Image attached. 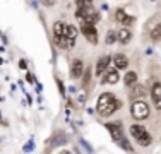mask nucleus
<instances>
[{
	"label": "nucleus",
	"mask_w": 161,
	"mask_h": 154,
	"mask_svg": "<svg viewBox=\"0 0 161 154\" xmlns=\"http://www.w3.org/2000/svg\"><path fill=\"white\" fill-rule=\"evenodd\" d=\"M130 134H132V137L137 140V144H139V146H142V147L151 146L153 137H151V134H149L142 125H132V127H130Z\"/></svg>",
	"instance_id": "2"
},
{
	"label": "nucleus",
	"mask_w": 161,
	"mask_h": 154,
	"mask_svg": "<svg viewBox=\"0 0 161 154\" xmlns=\"http://www.w3.org/2000/svg\"><path fill=\"white\" fill-rule=\"evenodd\" d=\"M80 31H82V34L86 36V40L89 41V43H98V31L94 28L93 22H86L82 21V24H80Z\"/></svg>",
	"instance_id": "5"
},
{
	"label": "nucleus",
	"mask_w": 161,
	"mask_h": 154,
	"mask_svg": "<svg viewBox=\"0 0 161 154\" xmlns=\"http://www.w3.org/2000/svg\"><path fill=\"white\" fill-rule=\"evenodd\" d=\"M118 77H120V75H118L117 70H113V69H106L103 82H106V84H117L118 82Z\"/></svg>",
	"instance_id": "12"
},
{
	"label": "nucleus",
	"mask_w": 161,
	"mask_h": 154,
	"mask_svg": "<svg viewBox=\"0 0 161 154\" xmlns=\"http://www.w3.org/2000/svg\"><path fill=\"white\" fill-rule=\"evenodd\" d=\"M115 41H117V33H115V31H108V34H106V43L112 45Z\"/></svg>",
	"instance_id": "18"
},
{
	"label": "nucleus",
	"mask_w": 161,
	"mask_h": 154,
	"mask_svg": "<svg viewBox=\"0 0 161 154\" xmlns=\"http://www.w3.org/2000/svg\"><path fill=\"white\" fill-rule=\"evenodd\" d=\"M77 17L82 19V21H86V22H93V24H96V21L99 19V14L96 12V9H94L93 5H86V7H79Z\"/></svg>",
	"instance_id": "4"
},
{
	"label": "nucleus",
	"mask_w": 161,
	"mask_h": 154,
	"mask_svg": "<svg viewBox=\"0 0 161 154\" xmlns=\"http://www.w3.org/2000/svg\"><path fill=\"white\" fill-rule=\"evenodd\" d=\"M41 3H43V5H47V7H52L53 3H55V0H40Z\"/></svg>",
	"instance_id": "20"
},
{
	"label": "nucleus",
	"mask_w": 161,
	"mask_h": 154,
	"mask_svg": "<svg viewBox=\"0 0 161 154\" xmlns=\"http://www.w3.org/2000/svg\"><path fill=\"white\" fill-rule=\"evenodd\" d=\"M151 98H153V105L156 106V110H161V84L154 82L151 87Z\"/></svg>",
	"instance_id": "7"
},
{
	"label": "nucleus",
	"mask_w": 161,
	"mask_h": 154,
	"mask_svg": "<svg viewBox=\"0 0 161 154\" xmlns=\"http://www.w3.org/2000/svg\"><path fill=\"white\" fill-rule=\"evenodd\" d=\"M115 19H117V22H120V24H124V26H132L134 22H136V19H134L132 15H129L124 9H118L117 12H115Z\"/></svg>",
	"instance_id": "6"
},
{
	"label": "nucleus",
	"mask_w": 161,
	"mask_h": 154,
	"mask_svg": "<svg viewBox=\"0 0 161 154\" xmlns=\"http://www.w3.org/2000/svg\"><path fill=\"white\" fill-rule=\"evenodd\" d=\"M82 72H84V63L80 60H74L72 62V67H70V75L74 79H79L82 77Z\"/></svg>",
	"instance_id": "10"
},
{
	"label": "nucleus",
	"mask_w": 161,
	"mask_h": 154,
	"mask_svg": "<svg viewBox=\"0 0 161 154\" xmlns=\"http://www.w3.org/2000/svg\"><path fill=\"white\" fill-rule=\"evenodd\" d=\"M113 63H115V67L117 69H127V65H129V58L125 55H122V53H117V55H113Z\"/></svg>",
	"instance_id": "13"
},
{
	"label": "nucleus",
	"mask_w": 161,
	"mask_h": 154,
	"mask_svg": "<svg viewBox=\"0 0 161 154\" xmlns=\"http://www.w3.org/2000/svg\"><path fill=\"white\" fill-rule=\"evenodd\" d=\"M146 94V89L142 86H137V87H134V91H132V96L134 98H139V96H144Z\"/></svg>",
	"instance_id": "17"
},
{
	"label": "nucleus",
	"mask_w": 161,
	"mask_h": 154,
	"mask_svg": "<svg viewBox=\"0 0 161 154\" xmlns=\"http://www.w3.org/2000/svg\"><path fill=\"white\" fill-rule=\"evenodd\" d=\"M130 113L136 120H146L149 117V105L146 101H141V99H136L130 106Z\"/></svg>",
	"instance_id": "3"
},
{
	"label": "nucleus",
	"mask_w": 161,
	"mask_h": 154,
	"mask_svg": "<svg viewBox=\"0 0 161 154\" xmlns=\"http://www.w3.org/2000/svg\"><path fill=\"white\" fill-rule=\"evenodd\" d=\"M110 62H112L110 57H101V58L98 60V63H96V75H103V74H105V70L108 69Z\"/></svg>",
	"instance_id": "11"
},
{
	"label": "nucleus",
	"mask_w": 161,
	"mask_h": 154,
	"mask_svg": "<svg viewBox=\"0 0 161 154\" xmlns=\"http://www.w3.org/2000/svg\"><path fill=\"white\" fill-rule=\"evenodd\" d=\"M117 40L120 41V43H124V45H127L130 40H132V34H130V31L129 29H125V28H122L120 31L117 33Z\"/></svg>",
	"instance_id": "14"
},
{
	"label": "nucleus",
	"mask_w": 161,
	"mask_h": 154,
	"mask_svg": "<svg viewBox=\"0 0 161 154\" xmlns=\"http://www.w3.org/2000/svg\"><path fill=\"white\" fill-rule=\"evenodd\" d=\"M149 36H151V40H153V41H159V40H161V24H156L154 28L151 29Z\"/></svg>",
	"instance_id": "15"
},
{
	"label": "nucleus",
	"mask_w": 161,
	"mask_h": 154,
	"mask_svg": "<svg viewBox=\"0 0 161 154\" xmlns=\"http://www.w3.org/2000/svg\"><path fill=\"white\" fill-rule=\"evenodd\" d=\"M120 101L112 94V92H103L101 96L98 98V105H96V110L101 117H110L113 111H117L120 108Z\"/></svg>",
	"instance_id": "1"
},
{
	"label": "nucleus",
	"mask_w": 161,
	"mask_h": 154,
	"mask_svg": "<svg viewBox=\"0 0 161 154\" xmlns=\"http://www.w3.org/2000/svg\"><path fill=\"white\" fill-rule=\"evenodd\" d=\"M64 36L67 38L69 45L72 46L75 43V38H77V29H75L74 26H67V24H65L64 26Z\"/></svg>",
	"instance_id": "8"
},
{
	"label": "nucleus",
	"mask_w": 161,
	"mask_h": 154,
	"mask_svg": "<svg viewBox=\"0 0 161 154\" xmlns=\"http://www.w3.org/2000/svg\"><path fill=\"white\" fill-rule=\"evenodd\" d=\"M79 7H86V5H93V0H77Z\"/></svg>",
	"instance_id": "19"
},
{
	"label": "nucleus",
	"mask_w": 161,
	"mask_h": 154,
	"mask_svg": "<svg viewBox=\"0 0 161 154\" xmlns=\"http://www.w3.org/2000/svg\"><path fill=\"white\" fill-rule=\"evenodd\" d=\"M124 82L127 84V86H134V84L137 82V74L136 72H127V75L124 77Z\"/></svg>",
	"instance_id": "16"
},
{
	"label": "nucleus",
	"mask_w": 161,
	"mask_h": 154,
	"mask_svg": "<svg viewBox=\"0 0 161 154\" xmlns=\"http://www.w3.org/2000/svg\"><path fill=\"white\" fill-rule=\"evenodd\" d=\"M108 132L112 134V137L115 139V140H120L122 137H124V134H122V123H108Z\"/></svg>",
	"instance_id": "9"
}]
</instances>
